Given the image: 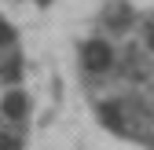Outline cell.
<instances>
[{
	"instance_id": "obj_6",
	"label": "cell",
	"mask_w": 154,
	"mask_h": 150,
	"mask_svg": "<svg viewBox=\"0 0 154 150\" xmlns=\"http://www.w3.org/2000/svg\"><path fill=\"white\" fill-rule=\"evenodd\" d=\"M147 44H150V51H154V22L147 26Z\"/></svg>"
},
{
	"instance_id": "obj_4",
	"label": "cell",
	"mask_w": 154,
	"mask_h": 150,
	"mask_svg": "<svg viewBox=\"0 0 154 150\" xmlns=\"http://www.w3.org/2000/svg\"><path fill=\"white\" fill-rule=\"evenodd\" d=\"M128 18H132V8L128 4H110L106 8V26H114V29H125Z\"/></svg>"
},
{
	"instance_id": "obj_1",
	"label": "cell",
	"mask_w": 154,
	"mask_h": 150,
	"mask_svg": "<svg viewBox=\"0 0 154 150\" xmlns=\"http://www.w3.org/2000/svg\"><path fill=\"white\" fill-rule=\"evenodd\" d=\"M81 66L88 73H106L114 66V48L106 40H85L81 44Z\"/></svg>"
},
{
	"instance_id": "obj_3",
	"label": "cell",
	"mask_w": 154,
	"mask_h": 150,
	"mask_svg": "<svg viewBox=\"0 0 154 150\" xmlns=\"http://www.w3.org/2000/svg\"><path fill=\"white\" fill-rule=\"evenodd\" d=\"M26 106H29V99L22 95V92H8V95H4V103H0L4 117H26Z\"/></svg>"
},
{
	"instance_id": "obj_2",
	"label": "cell",
	"mask_w": 154,
	"mask_h": 150,
	"mask_svg": "<svg viewBox=\"0 0 154 150\" xmlns=\"http://www.w3.org/2000/svg\"><path fill=\"white\" fill-rule=\"evenodd\" d=\"M95 114H99V121L110 128V132H118V136H128V132H132V121L125 117V114H128L125 103H99Z\"/></svg>"
},
{
	"instance_id": "obj_5",
	"label": "cell",
	"mask_w": 154,
	"mask_h": 150,
	"mask_svg": "<svg viewBox=\"0 0 154 150\" xmlns=\"http://www.w3.org/2000/svg\"><path fill=\"white\" fill-rule=\"evenodd\" d=\"M0 150H18V139H15V136H4V132H0Z\"/></svg>"
}]
</instances>
